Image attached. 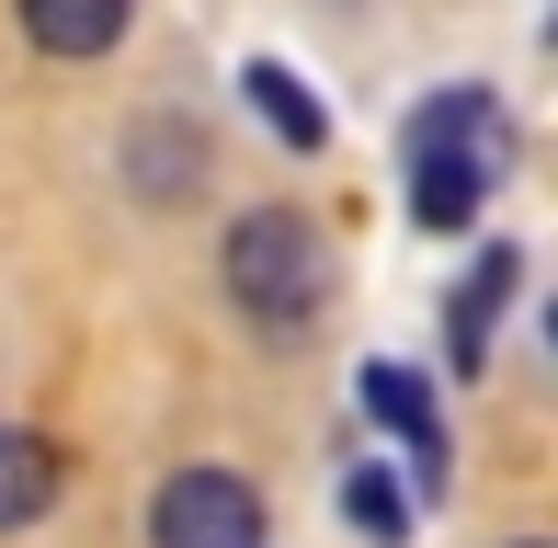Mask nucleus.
I'll return each instance as SVG.
<instances>
[{
    "instance_id": "obj_1",
    "label": "nucleus",
    "mask_w": 558,
    "mask_h": 548,
    "mask_svg": "<svg viewBox=\"0 0 558 548\" xmlns=\"http://www.w3.org/2000/svg\"><path fill=\"white\" fill-rule=\"evenodd\" d=\"M501 171H513V127H501L490 92H434L411 115V217L422 229H468Z\"/></svg>"
},
{
    "instance_id": "obj_2",
    "label": "nucleus",
    "mask_w": 558,
    "mask_h": 548,
    "mask_svg": "<svg viewBox=\"0 0 558 548\" xmlns=\"http://www.w3.org/2000/svg\"><path fill=\"white\" fill-rule=\"evenodd\" d=\"M217 274H228V297H240L251 320L286 332V320H319V297H331V240H319L296 206H251L240 229H228Z\"/></svg>"
},
{
    "instance_id": "obj_3",
    "label": "nucleus",
    "mask_w": 558,
    "mask_h": 548,
    "mask_svg": "<svg viewBox=\"0 0 558 548\" xmlns=\"http://www.w3.org/2000/svg\"><path fill=\"white\" fill-rule=\"evenodd\" d=\"M148 537L160 548H263V503H251V480H228V468H183V480H160V503H148Z\"/></svg>"
},
{
    "instance_id": "obj_4",
    "label": "nucleus",
    "mask_w": 558,
    "mask_h": 548,
    "mask_svg": "<svg viewBox=\"0 0 558 548\" xmlns=\"http://www.w3.org/2000/svg\"><path fill=\"white\" fill-rule=\"evenodd\" d=\"M365 412L399 434V457H411V480L422 491H445V434H434V401H422L399 366H365Z\"/></svg>"
},
{
    "instance_id": "obj_5",
    "label": "nucleus",
    "mask_w": 558,
    "mask_h": 548,
    "mask_svg": "<svg viewBox=\"0 0 558 548\" xmlns=\"http://www.w3.org/2000/svg\"><path fill=\"white\" fill-rule=\"evenodd\" d=\"M513 286H524V252H478V274L456 286V309H445V355H456V366L490 355V320L513 309Z\"/></svg>"
},
{
    "instance_id": "obj_6",
    "label": "nucleus",
    "mask_w": 558,
    "mask_h": 548,
    "mask_svg": "<svg viewBox=\"0 0 558 548\" xmlns=\"http://www.w3.org/2000/svg\"><path fill=\"white\" fill-rule=\"evenodd\" d=\"M125 12H137V0H23V35H35L46 58H104L125 35Z\"/></svg>"
},
{
    "instance_id": "obj_7",
    "label": "nucleus",
    "mask_w": 558,
    "mask_h": 548,
    "mask_svg": "<svg viewBox=\"0 0 558 548\" xmlns=\"http://www.w3.org/2000/svg\"><path fill=\"white\" fill-rule=\"evenodd\" d=\"M58 503V445L46 434H0V526H35Z\"/></svg>"
},
{
    "instance_id": "obj_8",
    "label": "nucleus",
    "mask_w": 558,
    "mask_h": 548,
    "mask_svg": "<svg viewBox=\"0 0 558 548\" xmlns=\"http://www.w3.org/2000/svg\"><path fill=\"white\" fill-rule=\"evenodd\" d=\"M251 104H263V127L274 138H286V148H319V138H331V127H319V104H308V81H296V69H251Z\"/></svg>"
},
{
    "instance_id": "obj_9",
    "label": "nucleus",
    "mask_w": 558,
    "mask_h": 548,
    "mask_svg": "<svg viewBox=\"0 0 558 548\" xmlns=\"http://www.w3.org/2000/svg\"><path fill=\"white\" fill-rule=\"evenodd\" d=\"M342 514H353L376 548H388V537H411V491H399V480H376V468H353V480H342Z\"/></svg>"
},
{
    "instance_id": "obj_10",
    "label": "nucleus",
    "mask_w": 558,
    "mask_h": 548,
    "mask_svg": "<svg viewBox=\"0 0 558 548\" xmlns=\"http://www.w3.org/2000/svg\"><path fill=\"white\" fill-rule=\"evenodd\" d=\"M183 171H206V138H183V127H148L137 138V183L148 194H183Z\"/></svg>"
},
{
    "instance_id": "obj_11",
    "label": "nucleus",
    "mask_w": 558,
    "mask_h": 548,
    "mask_svg": "<svg viewBox=\"0 0 558 548\" xmlns=\"http://www.w3.org/2000/svg\"><path fill=\"white\" fill-rule=\"evenodd\" d=\"M524 548H536V537H524Z\"/></svg>"
}]
</instances>
